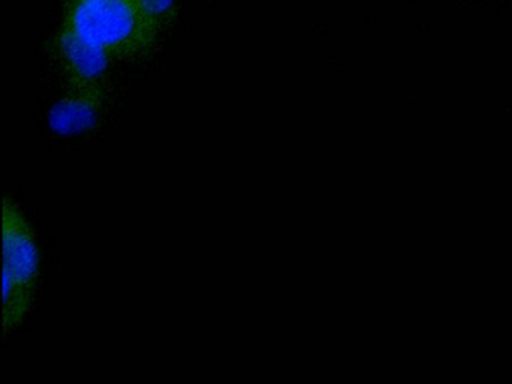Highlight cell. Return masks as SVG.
Instances as JSON below:
<instances>
[{
    "instance_id": "obj_1",
    "label": "cell",
    "mask_w": 512,
    "mask_h": 384,
    "mask_svg": "<svg viewBox=\"0 0 512 384\" xmlns=\"http://www.w3.org/2000/svg\"><path fill=\"white\" fill-rule=\"evenodd\" d=\"M65 26L110 57L145 48L157 29L140 0H71Z\"/></svg>"
},
{
    "instance_id": "obj_3",
    "label": "cell",
    "mask_w": 512,
    "mask_h": 384,
    "mask_svg": "<svg viewBox=\"0 0 512 384\" xmlns=\"http://www.w3.org/2000/svg\"><path fill=\"white\" fill-rule=\"evenodd\" d=\"M59 48L65 66L77 87L94 86L106 71L109 54L80 38L71 27L64 26L62 29L59 35Z\"/></svg>"
},
{
    "instance_id": "obj_5",
    "label": "cell",
    "mask_w": 512,
    "mask_h": 384,
    "mask_svg": "<svg viewBox=\"0 0 512 384\" xmlns=\"http://www.w3.org/2000/svg\"><path fill=\"white\" fill-rule=\"evenodd\" d=\"M173 2L175 0H140V5L146 15L157 24L158 20L172 8Z\"/></svg>"
},
{
    "instance_id": "obj_2",
    "label": "cell",
    "mask_w": 512,
    "mask_h": 384,
    "mask_svg": "<svg viewBox=\"0 0 512 384\" xmlns=\"http://www.w3.org/2000/svg\"><path fill=\"white\" fill-rule=\"evenodd\" d=\"M40 255L26 219L10 201L4 203V332L25 317L37 290Z\"/></svg>"
},
{
    "instance_id": "obj_4",
    "label": "cell",
    "mask_w": 512,
    "mask_h": 384,
    "mask_svg": "<svg viewBox=\"0 0 512 384\" xmlns=\"http://www.w3.org/2000/svg\"><path fill=\"white\" fill-rule=\"evenodd\" d=\"M101 108V95L95 86L79 87L62 98L50 113V125L59 134H76L91 128Z\"/></svg>"
}]
</instances>
